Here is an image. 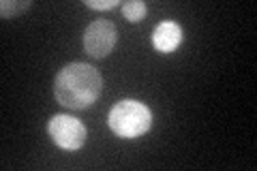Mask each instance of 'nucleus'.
<instances>
[{"label":"nucleus","mask_w":257,"mask_h":171,"mask_svg":"<svg viewBox=\"0 0 257 171\" xmlns=\"http://www.w3.org/2000/svg\"><path fill=\"white\" fill-rule=\"evenodd\" d=\"M182 43V28L176 22H161L152 32V45L161 54H172Z\"/></svg>","instance_id":"5"},{"label":"nucleus","mask_w":257,"mask_h":171,"mask_svg":"<svg viewBox=\"0 0 257 171\" xmlns=\"http://www.w3.org/2000/svg\"><path fill=\"white\" fill-rule=\"evenodd\" d=\"M118 30L109 20H96L84 30V52L92 58H105L114 52Z\"/></svg>","instance_id":"4"},{"label":"nucleus","mask_w":257,"mask_h":171,"mask_svg":"<svg viewBox=\"0 0 257 171\" xmlns=\"http://www.w3.org/2000/svg\"><path fill=\"white\" fill-rule=\"evenodd\" d=\"M86 7L96 11H105V9H114L118 7V0H86Z\"/></svg>","instance_id":"8"},{"label":"nucleus","mask_w":257,"mask_h":171,"mask_svg":"<svg viewBox=\"0 0 257 171\" xmlns=\"http://www.w3.org/2000/svg\"><path fill=\"white\" fill-rule=\"evenodd\" d=\"M47 133H50L52 141L58 145V148L69 150V152L79 150L86 143V137H88L86 126L77 118L69 116V113L54 116L50 120V124H47Z\"/></svg>","instance_id":"3"},{"label":"nucleus","mask_w":257,"mask_h":171,"mask_svg":"<svg viewBox=\"0 0 257 171\" xmlns=\"http://www.w3.org/2000/svg\"><path fill=\"white\" fill-rule=\"evenodd\" d=\"M146 13H148V7L144 3H140V0H131V3L122 5V15H124L126 22L138 24V22H142L144 18H146Z\"/></svg>","instance_id":"6"},{"label":"nucleus","mask_w":257,"mask_h":171,"mask_svg":"<svg viewBox=\"0 0 257 171\" xmlns=\"http://www.w3.org/2000/svg\"><path fill=\"white\" fill-rule=\"evenodd\" d=\"M107 124L111 133L120 139H138V137L146 135L152 126V111L146 103L124 99L116 103L109 109Z\"/></svg>","instance_id":"2"},{"label":"nucleus","mask_w":257,"mask_h":171,"mask_svg":"<svg viewBox=\"0 0 257 171\" xmlns=\"http://www.w3.org/2000/svg\"><path fill=\"white\" fill-rule=\"evenodd\" d=\"M32 3H15V0H3V5H0V11H3V18L9 20V18H15L20 11H26Z\"/></svg>","instance_id":"7"},{"label":"nucleus","mask_w":257,"mask_h":171,"mask_svg":"<svg viewBox=\"0 0 257 171\" xmlns=\"http://www.w3.org/2000/svg\"><path fill=\"white\" fill-rule=\"evenodd\" d=\"M101 73L86 62H71L54 79L56 101L69 109H86L101 96Z\"/></svg>","instance_id":"1"}]
</instances>
